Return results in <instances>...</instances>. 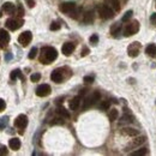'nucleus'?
<instances>
[{
    "instance_id": "f8f14e48",
    "label": "nucleus",
    "mask_w": 156,
    "mask_h": 156,
    "mask_svg": "<svg viewBox=\"0 0 156 156\" xmlns=\"http://www.w3.org/2000/svg\"><path fill=\"white\" fill-rule=\"evenodd\" d=\"M10 42V35L5 29H0V47L4 48Z\"/></svg>"
},
{
    "instance_id": "a878e982",
    "label": "nucleus",
    "mask_w": 156,
    "mask_h": 156,
    "mask_svg": "<svg viewBox=\"0 0 156 156\" xmlns=\"http://www.w3.org/2000/svg\"><path fill=\"white\" fill-rule=\"evenodd\" d=\"M132 15H133V11H132V10H129V11H127V12H125V15L123 16L121 22H123V23L129 22L130 19H131V17H132Z\"/></svg>"
},
{
    "instance_id": "5701e85b",
    "label": "nucleus",
    "mask_w": 156,
    "mask_h": 156,
    "mask_svg": "<svg viewBox=\"0 0 156 156\" xmlns=\"http://www.w3.org/2000/svg\"><path fill=\"white\" fill-rule=\"evenodd\" d=\"M120 31H121V25H120L119 23H115V24L112 25V28H111V34H112V35L116 36Z\"/></svg>"
},
{
    "instance_id": "9d476101",
    "label": "nucleus",
    "mask_w": 156,
    "mask_h": 156,
    "mask_svg": "<svg viewBox=\"0 0 156 156\" xmlns=\"http://www.w3.org/2000/svg\"><path fill=\"white\" fill-rule=\"evenodd\" d=\"M51 94V86L48 84H41L37 86L36 89V95L40 96V97H45V96H48Z\"/></svg>"
},
{
    "instance_id": "7ed1b4c3",
    "label": "nucleus",
    "mask_w": 156,
    "mask_h": 156,
    "mask_svg": "<svg viewBox=\"0 0 156 156\" xmlns=\"http://www.w3.org/2000/svg\"><path fill=\"white\" fill-rule=\"evenodd\" d=\"M100 97H101V94L99 91H94L89 97H86L85 99V101L83 103V108L86 109V108H89V107H91L93 104H95L96 102H99Z\"/></svg>"
},
{
    "instance_id": "393cba45",
    "label": "nucleus",
    "mask_w": 156,
    "mask_h": 156,
    "mask_svg": "<svg viewBox=\"0 0 156 156\" xmlns=\"http://www.w3.org/2000/svg\"><path fill=\"white\" fill-rule=\"evenodd\" d=\"M81 11H82V10H81L79 7H75V8L72 10V11H71L69 15H70V17H71V18L77 19V18H78V16H81Z\"/></svg>"
},
{
    "instance_id": "6ab92c4d",
    "label": "nucleus",
    "mask_w": 156,
    "mask_h": 156,
    "mask_svg": "<svg viewBox=\"0 0 156 156\" xmlns=\"http://www.w3.org/2000/svg\"><path fill=\"white\" fill-rule=\"evenodd\" d=\"M79 103H81V96H76L70 101V109L71 111H76L78 107H79Z\"/></svg>"
},
{
    "instance_id": "2f4dec72",
    "label": "nucleus",
    "mask_w": 156,
    "mask_h": 156,
    "mask_svg": "<svg viewBox=\"0 0 156 156\" xmlns=\"http://www.w3.org/2000/svg\"><path fill=\"white\" fill-rule=\"evenodd\" d=\"M36 54H37V48L36 47L31 48V51L29 52V59H34V58L36 56Z\"/></svg>"
},
{
    "instance_id": "a211bd4d",
    "label": "nucleus",
    "mask_w": 156,
    "mask_h": 156,
    "mask_svg": "<svg viewBox=\"0 0 156 156\" xmlns=\"http://www.w3.org/2000/svg\"><path fill=\"white\" fill-rule=\"evenodd\" d=\"M15 10H16V6L12 3H5L3 5V11L6 12L7 15H12L15 12Z\"/></svg>"
},
{
    "instance_id": "6e6552de",
    "label": "nucleus",
    "mask_w": 156,
    "mask_h": 156,
    "mask_svg": "<svg viewBox=\"0 0 156 156\" xmlns=\"http://www.w3.org/2000/svg\"><path fill=\"white\" fill-rule=\"evenodd\" d=\"M141 52V43L139 42H132L129 48H127V53L131 58H136Z\"/></svg>"
},
{
    "instance_id": "f257e3e1",
    "label": "nucleus",
    "mask_w": 156,
    "mask_h": 156,
    "mask_svg": "<svg viewBox=\"0 0 156 156\" xmlns=\"http://www.w3.org/2000/svg\"><path fill=\"white\" fill-rule=\"evenodd\" d=\"M58 58V52L55 48L53 47H43L41 51V58L40 61L43 64H49L52 61H54Z\"/></svg>"
},
{
    "instance_id": "39448f33",
    "label": "nucleus",
    "mask_w": 156,
    "mask_h": 156,
    "mask_svg": "<svg viewBox=\"0 0 156 156\" xmlns=\"http://www.w3.org/2000/svg\"><path fill=\"white\" fill-rule=\"evenodd\" d=\"M23 19H21V18H10V19H7L6 21V26H7V29H10V30H12V31H15V30H17V29H19L22 25H23Z\"/></svg>"
},
{
    "instance_id": "473e14b6",
    "label": "nucleus",
    "mask_w": 156,
    "mask_h": 156,
    "mask_svg": "<svg viewBox=\"0 0 156 156\" xmlns=\"http://www.w3.org/2000/svg\"><path fill=\"white\" fill-rule=\"evenodd\" d=\"M7 125V118H1L0 119V130H4Z\"/></svg>"
},
{
    "instance_id": "dca6fc26",
    "label": "nucleus",
    "mask_w": 156,
    "mask_h": 156,
    "mask_svg": "<svg viewBox=\"0 0 156 156\" xmlns=\"http://www.w3.org/2000/svg\"><path fill=\"white\" fill-rule=\"evenodd\" d=\"M94 22V11L93 10H89L83 15V23L85 24H91Z\"/></svg>"
},
{
    "instance_id": "c756f323",
    "label": "nucleus",
    "mask_w": 156,
    "mask_h": 156,
    "mask_svg": "<svg viewBox=\"0 0 156 156\" xmlns=\"http://www.w3.org/2000/svg\"><path fill=\"white\" fill-rule=\"evenodd\" d=\"M109 102L108 101H103V102H101V104H100V109H102V111H107V109H109Z\"/></svg>"
},
{
    "instance_id": "a18cd8bd",
    "label": "nucleus",
    "mask_w": 156,
    "mask_h": 156,
    "mask_svg": "<svg viewBox=\"0 0 156 156\" xmlns=\"http://www.w3.org/2000/svg\"><path fill=\"white\" fill-rule=\"evenodd\" d=\"M120 1H121V3H126V1H127V0H120Z\"/></svg>"
},
{
    "instance_id": "2eb2a0df",
    "label": "nucleus",
    "mask_w": 156,
    "mask_h": 156,
    "mask_svg": "<svg viewBox=\"0 0 156 156\" xmlns=\"http://www.w3.org/2000/svg\"><path fill=\"white\" fill-rule=\"evenodd\" d=\"M106 5L109 6L112 10H114L115 12H118L120 10V0H104Z\"/></svg>"
},
{
    "instance_id": "e433bc0d",
    "label": "nucleus",
    "mask_w": 156,
    "mask_h": 156,
    "mask_svg": "<svg viewBox=\"0 0 156 156\" xmlns=\"http://www.w3.org/2000/svg\"><path fill=\"white\" fill-rule=\"evenodd\" d=\"M150 22H151L153 25H156V13H153L150 16Z\"/></svg>"
},
{
    "instance_id": "c03bdc74",
    "label": "nucleus",
    "mask_w": 156,
    "mask_h": 156,
    "mask_svg": "<svg viewBox=\"0 0 156 156\" xmlns=\"http://www.w3.org/2000/svg\"><path fill=\"white\" fill-rule=\"evenodd\" d=\"M6 59H7V60H10V59H11V55L7 54V55H6Z\"/></svg>"
},
{
    "instance_id": "1a4fd4ad",
    "label": "nucleus",
    "mask_w": 156,
    "mask_h": 156,
    "mask_svg": "<svg viewBox=\"0 0 156 156\" xmlns=\"http://www.w3.org/2000/svg\"><path fill=\"white\" fill-rule=\"evenodd\" d=\"M145 141H147V138L144 137V136H141V137H137L136 139H133L127 147H126V151H129L130 149L132 150V149H134V148H138V147H141V145L143 144V143H145Z\"/></svg>"
},
{
    "instance_id": "0eeeda50",
    "label": "nucleus",
    "mask_w": 156,
    "mask_h": 156,
    "mask_svg": "<svg viewBox=\"0 0 156 156\" xmlns=\"http://www.w3.org/2000/svg\"><path fill=\"white\" fill-rule=\"evenodd\" d=\"M26 125H28V116L24 114H19L15 120V126L19 130H23L26 127Z\"/></svg>"
},
{
    "instance_id": "9b49d317",
    "label": "nucleus",
    "mask_w": 156,
    "mask_h": 156,
    "mask_svg": "<svg viewBox=\"0 0 156 156\" xmlns=\"http://www.w3.org/2000/svg\"><path fill=\"white\" fill-rule=\"evenodd\" d=\"M75 7H76L75 3H72V1H66V3L60 4L59 10H60V11H61L63 13H67V15H69Z\"/></svg>"
},
{
    "instance_id": "b1692460",
    "label": "nucleus",
    "mask_w": 156,
    "mask_h": 156,
    "mask_svg": "<svg viewBox=\"0 0 156 156\" xmlns=\"http://www.w3.org/2000/svg\"><path fill=\"white\" fill-rule=\"evenodd\" d=\"M56 113L59 114V115H61V116H64V118H66V119H69V118H70V113L67 112V111L64 108V107H58Z\"/></svg>"
},
{
    "instance_id": "423d86ee",
    "label": "nucleus",
    "mask_w": 156,
    "mask_h": 156,
    "mask_svg": "<svg viewBox=\"0 0 156 156\" xmlns=\"http://www.w3.org/2000/svg\"><path fill=\"white\" fill-rule=\"evenodd\" d=\"M31 38H33V35H31V33L26 30V31L22 33L21 35L18 36V42L21 43L23 47H25V46H28L29 43H30Z\"/></svg>"
},
{
    "instance_id": "f704fd0d",
    "label": "nucleus",
    "mask_w": 156,
    "mask_h": 156,
    "mask_svg": "<svg viewBox=\"0 0 156 156\" xmlns=\"http://www.w3.org/2000/svg\"><path fill=\"white\" fill-rule=\"evenodd\" d=\"M60 29V25H59V23H56V22H53L52 24H51V30H53V31H56V30H59Z\"/></svg>"
},
{
    "instance_id": "4be33fe9",
    "label": "nucleus",
    "mask_w": 156,
    "mask_h": 156,
    "mask_svg": "<svg viewBox=\"0 0 156 156\" xmlns=\"http://www.w3.org/2000/svg\"><path fill=\"white\" fill-rule=\"evenodd\" d=\"M10 77H11V79H12V81H16V79H17V77H19L22 81H24V77H23V75L21 73V70H19V69L12 71L11 75H10Z\"/></svg>"
},
{
    "instance_id": "4468645a",
    "label": "nucleus",
    "mask_w": 156,
    "mask_h": 156,
    "mask_svg": "<svg viewBox=\"0 0 156 156\" xmlns=\"http://www.w3.org/2000/svg\"><path fill=\"white\" fill-rule=\"evenodd\" d=\"M63 78H64V76H63V70H61V69L54 70V71L52 72V75H51V79H52L54 83H60V82L63 81Z\"/></svg>"
},
{
    "instance_id": "aec40b11",
    "label": "nucleus",
    "mask_w": 156,
    "mask_h": 156,
    "mask_svg": "<svg viewBox=\"0 0 156 156\" xmlns=\"http://www.w3.org/2000/svg\"><path fill=\"white\" fill-rule=\"evenodd\" d=\"M145 53L151 58H156V45L155 43H150L147 48H145Z\"/></svg>"
},
{
    "instance_id": "c9c22d12",
    "label": "nucleus",
    "mask_w": 156,
    "mask_h": 156,
    "mask_svg": "<svg viewBox=\"0 0 156 156\" xmlns=\"http://www.w3.org/2000/svg\"><path fill=\"white\" fill-rule=\"evenodd\" d=\"M84 82L85 83H93L94 82V77L93 76H85L84 77Z\"/></svg>"
},
{
    "instance_id": "ddd939ff",
    "label": "nucleus",
    "mask_w": 156,
    "mask_h": 156,
    "mask_svg": "<svg viewBox=\"0 0 156 156\" xmlns=\"http://www.w3.org/2000/svg\"><path fill=\"white\" fill-rule=\"evenodd\" d=\"M73 51H75V43H72V42H66V43H64L63 47H61V52H63V54L66 55V56L71 55V53H72Z\"/></svg>"
},
{
    "instance_id": "ea45409f",
    "label": "nucleus",
    "mask_w": 156,
    "mask_h": 156,
    "mask_svg": "<svg viewBox=\"0 0 156 156\" xmlns=\"http://www.w3.org/2000/svg\"><path fill=\"white\" fill-rule=\"evenodd\" d=\"M25 3H26V5L29 7H34L35 6V1H34V0H25Z\"/></svg>"
},
{
    "instance_id": "72a5a7b5",
    "label": "nucleus",
    "mask_w": 156,
    "mask_h": 156,
    "mask_svg": "<svg viewBox=\"0 0 156 156\" xmlns=\"http://www.w3.org/2000/svg\"><path fill=\"white\" fill-rule=\"evenodd\" d=\"M89 41H90L91 45H96L97 42H99V36H97V35H93V36H90Z\"/></svg>"
},
{
    "instance_id": "412c9836",
    "label": "nucleus",
    "mask_w": 156,
    "mask_h": 156,
    "mask_svg": "<svg viewBox=\"0 0 156 156\" xmlns=\"http://www.w3.org/2000/svg\"><path fill=\"white\" fill-rule=\"evenodd\" d=\"M8 145L12 150H18L19 148H21V141H19L18 138H12V139L8 141Z\"/></svg>"
},
{
    "instance_id": "f03ea898",
    "label": "nucleus",
    "mask_w": 156,
    "mask_h": 156,
    "mask_svg": "<svg viewBox=\"0 0 156 156\" xmlns=\"http://www.w3.org/2000/svg\"><path fill=\"white\" fill-rule=\"evenodd\" d=\"M97 11H99V16L102 18V19H111L114 17V10H112L109 6L107 5H100L99 8H97Z\"/></svg>"
},
{
    "instance_id": "a19ab883",
    "label": "nucleus",
    "mask_w": 156,
    "mask_h": 156,
    "mask_svg": "<svg viewBox=\"0 0 156 156\" xmlns=\"http://www.w3.org/2000/svg\"><path fill=\"white\" fill-rule=\"evenodd\" d=\"M1 155H7V149L5 147L0 148V156H1Z\"/></svg>"
},
{
    "instance_id": "20e7f679",
    "label": "nucleus",
    "mask_w": 156,
    "mask_h": 156,
    "mask_svg": "<svg viewBox=\"0 0 156 156\" xmlns=\"http://www.w3.org/2000/svg\"><path fill=\"white\" fill-rule=\"evenodd\" d=\"M138 30H139V23H138V21H132V22H130L127 25H126L124 34H125V36H131V35L137 34Z\"/></svg>"
},
{
    "instance_id": "c85d7f7f",
    "label": "nucleus",
    "mask_w": 156,
    "mask_h": 156,
    "mask_svg": "<svg viewBox=\"0 0 156 156\" xmlns=\"http://www.w3.org/2000/svg\"><path fill=\"white\" fill-rule=\"evenodd\" d=\"M131 120H132V118H131V116H130V115H127V114H126V115H124V116H123V118L120 119V124H126V123H132Z\"/></svg>"
},
{
    "instance_id": "37998d69",
    "label": "nucleus",
    "mask_w": 156,
    "mask_h": 156,
    "mask_svg": "<svg viewBox=\"0 0 156 156\" xmlns=\"http://www.w3.org/2000/svg\"><path fill=\"white\" fill-rule=\"evenodd\" d=\"M88 53H89V49H88V48H84V49L82 51V56H84V55H86Z\"/></svg>"
},
{
    "instance_id": "cd10ccee",
    "label": "nucleus",
    "mask_w": 156,
    "mask_h": 156,
    "mask_svg": "<svg viewBox=\"0 0 156 156\" xmlns=\"http://www.w3.org/2000/svg\"><path fill=\"white\" fill-rule=\"evenodd\" d=\"M147 154H148V149H147V148H141V149H138L137 151L131 153L132 156H142V155H147Z\"/></svg>"
},
{
    "instance_id": "f3484780",
    "label": "nucleus",
    "mask_w": 156,
    "mask_h": 156,
    "mask_svg": "<svg viewBox=\"0 0 156 156\" xmlns=\"http://www.w3.org/2000/svg\"><path fill=\"white\" fill-rule=\"evenodd\" d=\"M123 134L125 136H129V137H134V136H138L139 134V131L136 130V129H131V127H126L121 131Z\"/></svg>"
},
{
    "instance_id": "4c0bfd02",
    "label": "nucleus",
    "mask_w": 156,
    "mask_h": 156,
    "mask_svg": "<svg viewBox=\"0 0 156 156\" xmlns=\"http://www.w3.org/2000/svg\"><path fill=\"white\" fill-rule=\"evenodd\" d=\"M5 107H6V103H5V101H4L3 99H0V112H1V111H4V109H5Z\"/></svg>"
},
{
    "instance_id": "7c9ffc66",
    "label": "nucleus",
    "mask_w": 156,
    "mask_h": 156,
    "mask_svg": "<svg viewBox=\"0 0 156 156\" xmlns=\"http://www.w3.org/2000/svg\"><path fill=\"white\" fill-rule=\"evenodd\" d=\"M40 78H41V75L40 73H33L30 76V81L31 82H38V81H40Z\"/></svg>"
},
{
    "instance_id": "79ce46f5",
    "label": "nucleus",
    "mask_w": 156,
    "mask_h": 156,
    "mask_svg": "<svg viewBox=\"0 0 156 156\" xmlns=\"http://www.w3.org/2000/svg\"><path fill=\"white\" fill-rule=\"evenodd\" d=\"M52 125H54V124H64V121L63 120H60V119H55V120H53V123H51Z\"/></svg>"
},
{
    "instance_id": "58836bf2",
    "label": "nucleus",
    "mask_w": 156,
    "mask_h": 156,
    "mask_svg": "<svg viewBox=\"0 0 156 156\" xmlns=\"http://www.w3.org/2000/svg\"><path fill=\"white\" fill-rule=\"evenodd\" d=\"M23 15H24V10H23V7L21 5H19L18 6V16L19 17H23Z\"/></svg>"
},
{
    "instance_id": "bb28decb",
    "label": "nucleus",
    "mask_w": 156,
    "mask_h": 156,
    "mask_svg": "<svg viewBox=\"0 0 156 156\" xmlns=\"http://www.w3.org/2000/svg\"><path fill=\"white\" fill-rule=\"evenodd\" d=\"M108 118H109V120H111V121H115V120H116V118H118V111H116L115 108L111 109V111H109V113H108Z\"/></svg>"
}]
</instances>
